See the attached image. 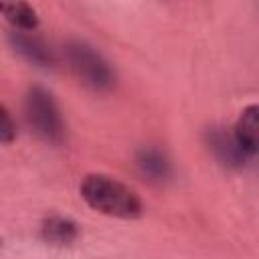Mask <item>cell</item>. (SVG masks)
Segmentation results:
<instances>
[{"label": "cell", "mask_w": 259, "mask_h": 259, "mask_svg": "<svg viewBox=\"0 0 259 259\" xmlns=\"http://www.w3.org/2000/svg\"><path fill=\"white\" fill-rule=\"evenodd\" d=\"M81 198L97 212L115 219H138L144 212L142 198L134 188L107 174H87L79 184Z\"/></svg>", "instance_id": "obj_1"}, {"label": "cell", "mask_w": 259, "mask_h": 259, "mask_svg": "<svg viewBox=\"0 0 259 259\" xmlns=\"http://www.w3.org/2000/svg\"><path fill=\"white\" fill-rule=\"evenodd\" d=\"M24 115H26L28 125L40 140L49 144L63 142L65 123L61 117V109L51 91H47L40 85L30 87L24 97Z\"/></svg>", "instance_id": "obj_2"}, {"label": "cell", "mask_w": 259, "mask_h": 259, "mask_svg": "<svg viewBox=\"0 0 259 259\" xmlns=\"http://www.w3.org/2000/svg\"><path fill=\"white\" fill-rule=\"evenodd\" d=\"M65 59L77 79L93 91H107L115 83V73L109 63L87 42L69 40L65 45Z\"/></svg>", "instance_id": "obj_3"}, {"label": "cell", "mask_w": 259, "mask_h": 259, "mask_svg": "<svg viewBox=\"0 0 259 259\" xmlns=\"http://www.w3.org/2000/svg\"><path fill=\"white\" fill-rule=\"evenodd\" d=\"M204 140H206V146L212 152V156L219 160V164H223L227 168L239 170V168H245L251 162V158L245 156L241 152V148L237 146V142L233 140V134L225 132L223 127H210V130H206Z\"/></svg>", "instance_id": "obj_4"}, {"label": "cell", "mask_w": 259, "mask_h": 259, "mask_svg": "<svg viewBox=\"0 0 259 259\" xmlns=\"http://www.w3.org/2000/svg\"><path fill=\"white\" fill-rule=\"evenodd\" d=\"M8 42L24 61L36 65V67H53L55 65V53L53 49L34 32H22L12 30L8 34Z\"/></svg>", "instance_id": "obj_5"}, {"label": "cell", "mask_w": 259, "mask_h": 259, "mask_svg": "<svg viewBox=\"0 0 259 259\" xmlns=\"http://www.w3.org/2000/svg\"><path fill=\"white\" fill-rule=\"evenodd\" d=\"M231 134L237 146L241 148V152L253 160L259 150V107L255 103L247 105L241 111Z\"/></svg>", "instance_id": "obj_6"}, {"label": "cell", "mask_w": 259, "mask_h": 259, "mask_svg": "<svg viewBox=\"0 0 259 259\" xmlns=\"http://www.w3.org/2000/svg\"><path fill=\"white\" fill-rule=\"evenodd\" d=\"M40 237L49 245H57V247L71 245L79 237V225L69 217L51 214L40 225Z\"/></svg>", "instance_id": "obj_7"}, {"label": "cell", "mask_w": 259, "mask_h": 259, "mask_svg": "<svg viewBox=\"0 0 259 259\" xmlns=\"http://www.w3.org/2000/svg\"><path fill=\"white\" fill-rule=\"evenodd\" d=\"M136 164H138L140 172L148 180L162 182V180H166L170 176V162L156 148H142L138 152V156H136Z\"/></svg>", "instance_id": "obj_8"}, {"label": "cell", "mask_w": 259, "mask_h": 259, "mask_svg": "<svg viewBox=\"0 0 259 259\" xmlns=\"http://www.w3.org/2000/svg\"><path fill=\"white\" fill-rule=\"evenodd\" d=\"M0 14L6 18V22L14 30L32 32L38 26V14H36V10L30 4H26V2H12V4L0 2Z\"/></svg>", "instance_id": "obj_9"}, {"label": "cell", "mask_w": 259, "mask_h": 259, "mask_svg": "<svg viewBox=\"0 0 259 259\" xmlns=\"http://www.w3.org/2000/svg\"><path fill=\"white\" fill-rule=\"evenodd\" d=\"M16 138V125L8 109L0 103V144H10Z\"/></svg>", "instance_id": "obj_10"}, {"label": "cell", "mask_w": 259, "mask_h": 259, "mask_svg": "<svg viewBox=\"0 0 259 259\" xmlns=\"http://www.w3.org/2000/svg\"><path fill=\"white\" fill-rule=\"evenodd\" d=\"M0 243H2V241H0Z\"/></svg>", "instance_id": "obj_11"}]
</instances>
